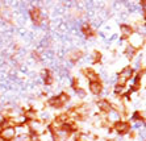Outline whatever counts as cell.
I'll return each instance as SVG.
<instances>
[{
  "label": "cell",
  "instance_id": "obj_7",
  "mask_svg": "<svg viewBox=\"0 0 146 141\" xmlns=\"http://www.w3.org/2000/svg\"><path fill=\"white\" fill-rule=\"evenodd\" d=\"M96 107H98L99 112H100V114H104V115H107L109 111L112 110V108H111V102H109L108 99H99L98 102H96Z\"/></svg>",
  "mask_w": 146,
  "mask_h": 141
},
{
  "label": "cell",
  "instance_id": "obj_4",
  "mask_svg": "<svg viewBox=\"0 0 146 141\" xmlns=\"http://www.w3.org/2000/svg\"><path fill=\"white\" fill-rule=\"evenodd\" d=\"M133 27L130 24H120V40L121 41H128V38L133 33Z\"/></svg>",
  "mask_w": 146,
  "mask_h": 141
},
{
  "label": "cell",
  "instance_id": "obj_6",
  "mask_svg": "<svg viewBox=\"0 0 146 141\" xmlns=\"http://www.w3.org/2000/svg\"><path fill=\"white\" fill-rule=\"evenodd\" d=\"M16 129H15V127H7L4 128L3 131H1V133H0V137L3 138V140L5 141H12L16 138Z\"/></svg>",
  "mask_w": 146,
  "mask_h": 141
},
{
  "label": "cell",
  "instance_id": "obj_12",
  "mask_svg": "<svg viewBox=\"0 0 146 141\" xmlns=\"http://www.w3.org/2000/svg\"><path fill=\"white\" fill-rule=\"evenodd\" d=\"M74 92H75V95H76L79 99H84V98L87 96V91H86L83 87H79V88H76Z\"/></svg>",
  "mask_w": 146,
  "mask_h": 141
},
{
  "label": "cell",
  "instance_id": "obj_11",
  "mask_svg": "<svg viewBox=\"0 0 146 141\" xmlns=\"http://www.w3.org/2000/svg\"><path fill=\"white\" fill-rule=\"evenodd\" d=\"M113 94L116 96H122L125 94V87L117 86V84H113Z\"/></svg>",
  "mask_w": 146,
  "mask_h": 141
},
{
  "label": "cell",
  "instance_id": "obj_5",
  "mask_svg": "<svg viewBox=\"0 0 146 141\" xmlns=\"http://www.w3.org/2000/svg\"><path fill=\"white\" fill-rule=\"evenodd\" d=\"M88 90L94 96H99V95L103 94V91H104V84H103L102 80H99V82H90Z\"/></svg>",
  "mask_w": 146,
  "mask_h": 141
},
{
  "label": "cell",
  "instance_id": "obj_3",
  "mask_svg": "<svg viewBox=\"0 0 146 141\" xmlns=\"http://www.w3.org/2000/svg\"><path fill=\"white\" fill-rule=\"evenodd\" d=\"M82 74L86 76L87 82H99L100 80V74L98 71L92 69V67H86V69L82 70Z\"/></svg>",
  "mask_w": 146,
  "mask_h": 141
},
{
  "label": "cell",
  "instance_id": "obj_9",
  "mask_svg": "<svg viewBox=\"0 0 146 141\" xmlns=\"http://www.w3.org/2000/svg\"><path fill=\"white\" fill-rule=\"evenodd\" d=\"M137 53H138V50H136L133 46H130V45L126 44L125 49H124V54H125V57L129 59V61H133V59H134V57L137 55Z\"/></svg>",
  "mask_w": 146,
  "mask_h": 141
},
{
  "label": "cell",
  "instance_id": "obj_1",
  "mask_svg": "<svg viewBox=\"0 0 146 141\" xmlns=\"http://www.w3.org/2000/svg\"><path fill=\"white\" fill-rule=\"evenodd\" d=\"M128 45H130V46H133V48L136 49V50H138L141 48H145V36L139 35V33H137V32H133L132 35H130V37L128 38Z\"/></svg>",
  "mask_w": 146,
  "mask_h": 141
},
{
  "label": "cell",
  "instance_id": "obj_2",
  "mask_svg": "<svg viewBox=\"0 0 146 141\" xmlns=\"http://www.w3.org/2000/svg\"><path fill=\"white\" fill-rule=\"evenodd\" d=\"M112 128H113V131L119 134V136H125V134H128L129 133V131L132 129V128H130L129 121H122V120L115 123Z\"/></svg>",
  "mask_w": 146,
  "mask_h": 141
},
{
  "label": "cell",
  "instance_id": "obj_10",
  "mask_svg": "<svg viewBox=\"0 0 146 141\" xmlns=\"http://www.w3.org/2000/svg\"><path fill=\"white\" fill-rule=\"evenodd\" d=\"M92 65H98V63H102L103 61V54L99 50H94L91 54V58H90Z\"/></svg>",
  "mask_w": 146,
  "mask_h": 141
},
{
  "label": "cell",
  "instance_id": "obj_8",
  "mask_svg": "<svg viewBox=\"0 0 146 141\" xmlns=\"http://www.w3.org/2000/svg\"><path fill=\"white\" fill-rule=\"evenodd\" d=\"M134 70H133V67L130 65H128V66H125V67H122L121 69V71L117 74L119 76H121V78H124V79H126L128 82H129L130 79H132L133 76H134Z\"/></svg>",
  "mask_w": 146,
  "mask_h": 141
}]
</instances>
